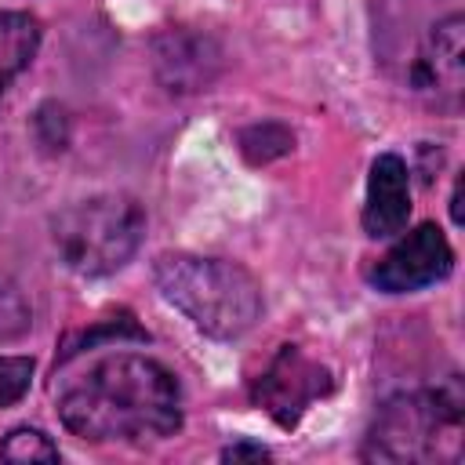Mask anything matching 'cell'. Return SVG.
Instances as JSON below:
<instances>
[{"mask_svg": "<svg viewBox=\"0 0 465 465\" xmlns=\"http://www.w3.org/2000/svg\"><path fill=\"white\" fill-rule=\"evenodd\" d=\"M461 389L458 381H443L425 392H411L389 400L367 436L363 454L378 461H425L443 454V440L458 443L461 429Z\"/></svg>", "mask_w": 465, "mask_h": 465, "instance_id": "cell-4", "label": "cell"}, {"mask_svg": "<svg viewBox=\"0 0 465 465\" xmlns=\"http://www.w3.org/2000/svg\"><path fill=\"white\" fill-rule=\"evenodd\" d=\"M40 47V22L25 11H0V91L33 62Z\"/></svg>", "mask_w": 465, "mask_h": 465, "instance_id": "cell-10", "label": "cell"}, {"mask_svg": "<svg viewBox=\"0 0 465 465\" xmlns=\"http://www.w3.org/2000/svg\"><path fill=\"white\" fill-rule=\"evenodd\" d=\"M411 218V178L407 163L392 153L378 156L367 182V203H363V229L367 236H396Z\"/></svg>", "mask_w": 465, "mask_h": 465, "instance_id": "cell-8", "label": "cell"}, {"mask_svg": "<svg viewBox=\"0 0 465 465\" xmlns=\"http://www.w3.org/2000/svg\"><path fill=\"white\" fill-rule=\"evenodd\" d=\"M36 127H51V134H40V142H47V149H65V116L54 105H44L36 113Z\"/></svg>", "mask_w": 465, "mask_h": 465, "instance_id": "cell-16", "label": "cell"}, {"mask_svg": "<svg viewBox=\"0 0 465 465\" xmlns=\"http://www.w3.org/2000/svg\"><path fill=\"white\" fill-rule=\"evenodd\" d=\"M450 218L461 225V182L454 185V196H450Z\"/></svg>", "mask_w": 465, "mask_h": 465, "instance_id": "cell-18", "label": "cell"}, {"mask_svg": "<svg viewBox=\"0 0 465 465\" xmlns=\"http://www.w3.org/2000/svg\"><path fill=\"white\" fill-rule=\"evenodd\" d=\"M334 389V378L323 363L309 360L302 349L283 345L269 367L258 374L254 381V403L280 425V429H294L302 421V414Z\"/></svg>", "mask_w": 465, "mask_h": 465, "instance_id": "cell-5", "label": "cell"}, {"mask_svg": "<svg viewBox=\"0 0 465 465\" xmlns=\"http://www.w3.org/2000/svg\"><path fill=\"white\" fill-rule=\"evenodd\" d=\"M153 62L167 91L189 94V91H203L218 76L222 51L211 36H200L189 29H167L153 44Z\"/></svg>", "mask_w": 465, "mask_h": 465, "instance_id": "cell-7", "label": "cell"}, {"mask_svg": "<svg viewBox=\"0 0 465 465\" xmlns=\"http://www.w3.org/2000/svg\"><path fill=\"white\" fill-rule=\"evenodd\" d=\"M29 331V302L11 276H0V341L22 338Z\"/></svg>", "mask_w": 465, "mask_h": 465, "instance_id": "cell-14", "label": "cell"}, {"mask_svg": "<svg viewBox=\"0 0 465 465\" xmlns=\"http://www.w3.org/2000/svg\"><path fill=\"white\" fill-rule=\"evenodd\" d=\"M461 15H450L432 25L429 44L411 65V84L418 91H450L458 94L461 84Z\"/></svg>", "mask_w": 465, "mask_h": 465, "instance_id": "cell-9", "label": "cell"}, {"mask_svg": "<svg viewBox=\"0 0 465 465\" xmlns=\"http://www.w3.org/2000/svg\"><path fill=\"white\" fill-rule=\"evenodd\" d=\"M124 338H131V341H149V334L134 323V316H109V320H98L94 327H87V331H80V334H73L69 341H65V349H62V356H58V367H65V363H73L76 356H84V352H91V349H98L102 341H124Z\"/></svg>", "mask_w": 465, "mask_h": 465, "instance_id": "cell-11", "label": "cell"}, {"mask_svg": "<svg viewBox=\"0 0 465 465\" xmlns=\"http://www.w3.org/2000/svg\"><path fill=\"white\" fill-rule=\"evenodd\" d=\"M58 414L84 440H163L182 425L174 374L149 356H102L58 389Z\"/></svg>", "mask_w": 465, "mask_h": 465, "instance_id": "cell-1", "label": "cell"}, {"mask_svg": "<svg viewBox=\"0 0 465 465\" xmlns=\"http://www.w3.org/2000/svg\"><path fill=\"white\" fill-rule=\"evenodd\" d=\"M454 265V251L447 243V236L440 232V225L425 222L414 232H407L374 269H371V283L378 291L389 294H403V291H418L432 280H443Z\"/></svg>", "mask_w": 465, "mask_h": 465, "instance_id": "cell-6", "label": "cell"}, {"mask_svg": "<svg viewBox=\"0 0 465 465\" xmlns=\"http://www.w3.org/2000/svg\"><path fill=\"white\" fill-rule=\"evenodd\" d=\"M225 461H243V458H254V461H265L269 458V450L262 447V443H232L225 454H222Z\"/></svg>", "mask_w": 465, "mask_h": 465, "instance_id": "cell-17", "label": "cell"}, {"mask_svg": "<svg viewBox=\"0 0 465 465\" xmlns=\"http://www.w3.org/2000/svg\"><path fill=\"white\" fill-rule=\"evenodd\" d=\"M294 149V134L283 127V124H254V127H243L240 131V153L247 163H269L283 153Z\"/></svg>", "mask_w": 465, "mask_h": 465, "instance_id": "cell-12", "label": "cell"}, {"mask_svg": "<svg viewBox=\"0 0 465 465\" xmlns=\"http://www.w3.org/2000/svg\"><path fill=\"white\" fill-rule=\"evenodd\" d=\"M33 360L29 356H0V407L18 403L29 392Z\"/></svg>", "mask_w": 465, "mask_h": 465, "instance_id": "cell-15", "label": "cell"}, {"mask_svg": "<svg viewBox=\"0 0 465 465\" xmlns=\"http://www.w3.org/2000/svg\"><path fill=\"white\" fill-rule=\"evenodd\" d=\"M4 461H58V447L40 429H15L0 443Z\"/></svg>", "mask_w": 465, "mask_h": 465, "instance_id": "cell-13", "label": "cell"}, {"mask_svg": "<svg viewBox=\"0 0 465 465\" xmlns=\"http://www.w3.org/2000/svg\"><path fill=\"white\" fill-rule=\"evenodd\" d=\"M153 276L160 294L211 338L222 341L240 338L243 331L254 327L262 312V287L236 262L200 258V254H163Z\"/></svg>", "mask_w": 465, "mask_h": 465, "instance_id": "cell-2", "label": "cell"}, {"mask_svg": "<svg viewBox=\"0 0 465 465\" xmlns=\"http://www.w3.org/2000/svg\"><path fill=\"white\" fill-rule=\"evenodd\" d=\"M145 236V211L138 200L109 193L65 207L54 218V247L80 276H109L131 262Z\"/></svg>", "mask_w": 465, "mask_h": 465, "instance_id": "cell-3", "label": "cell"}]
</instances>
